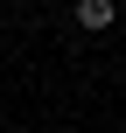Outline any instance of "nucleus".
I'll list each match as a JSON object with an SVG mask.
<instances>
[{
    "label": "nucleus",
    "instance_id": "nucleus-1",
    "mask_svg": "<svg viewBox=\"0 0 126 133\" xmlns=\"http://www.w3.org/2000/svg\"><path fill=\"white\" fill-rule=\"evenodd\" d=\"M112 14H119L112 0H77V21L84 28H112Z\"/></svg>",
    "mask_w": 126,
    "mask_h": 133
}]
</instances>
